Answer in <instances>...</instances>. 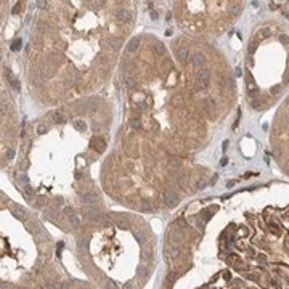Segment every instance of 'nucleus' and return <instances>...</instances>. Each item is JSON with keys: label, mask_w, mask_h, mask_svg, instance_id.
I'll list each match as a JSON object with an SVG mask.
<instances>
[{"label": "nucleus", "mask_w": 289, "mask_h": 289, "mask_svg": "<svg viewBox=\"0 0 289 289\" xmlns=\"http://www.w3.org/2000/svg\"><path fill=\"white\" fill-rule=\"evenodd\" d=\"M209 80H211V69L204 68V69L198 71V76H196V85L199 90H204L209 85Z\"/></svg>", "instance_id": "obj_1"}, {"label": "nucleus", "mask_w": 289, "mask_h": 289, "mask_svg": "<svg viewBox=\"0 0 289 289\" xmlns=\"http://www.w3.org/2000/svg\"><path fill=\"white\" fill-rule=\"evenodd\" d=\"M114 18L121 23H130L132 21V13L125 8H116L114 10Z\"/></svg>", "instance_id": "obj_2"}, {"label": "nucleus", "mask_w": 289, "mask_h": 289, "mask_svg": "<svg viewBox=\"0 0 289 289\" xmlns=\"http://www.w3.org/2000/svg\"><path fill=\"white\" fill-rule=\"evenodd\" d=\"M162 198H164V203H166L167 207H174V206L178 204V196H177L174 191H170V190H166L164 194H162Z\"/></svg>", "instance_id": "obj_3"}, {"label": "nucleus", "mask_w": 289, "mask_h": 289, "mask_svg": "<svg viewBox=\"0 0 289 289\" xmlns=\"http://www.w3.org/2000/svg\"><path fill=\"white\" fill-rule=\"evenodd\" d=\"M98 199V196L95 191H84L80 194V201L84 204H87V206H92V204H95Z\"/></svg>", "instance_id": "obj_4"}, {"label": "nucleus", "mask_w": 289, "mask_h": 289, "mask_svg": "<svg viewBox=\"0 0 289 289\" xmlns=\"http://www.w3.org/2000/svg\"><path fill=\"white\" fill-rule=\"evenodd\" d=\"M90 148H93L95 151H98V153H101V151H105L106 148V143L103 138H100V137H93V138L90 140Z\"/></svg>", "instance_id": "obj_5"}, {"label": "nucleus", "mask_w": 289, "mask_h": 289, "mask_svg": "<svg viewBox=\"0 0 289 289\" xmlns=\"http://www.w3.org/2000/svg\"><path fill=\"white\" fill-rule=\"evenodd\" d=\"M203 106H204V111H206L209 116H212L214 111H215V103L212 101L211 98H204V100H203Z\"/></svg>", "instance_id": "obj_6"}, {"label": "nucleus", "mask_w": 289, "mask_h": 289, "mask_svg": "<svg viewBox=\"0 0 289 289\" xmlns=\"http://www.w3.org/2000/svg\"><path fill=\"white\" fill-rule=\"evenodd\" d=\"M204 63H206V60H204V56L201 55V53H194V55L191 56V64L194 66V68H198V69L203 68Z\"/></svg>", "instance_id": "obj_7"}, {"label": "nucleus", "mask_w": 289, "mask_h": 289, "mask_svg": "<svg viewBox=\"0 0 289 289\" xmlns=\"http://www.w3.org/2000/svg\"><path fill=\"white\" fill-rule=\"evenodd\" d=\"M84 215H85L89 220H100V214H98V211H95V209L90 207V206L84 209Z\"/></svg>", "instance_id": "obj_8"}, {"label": "nucleus", "mask_w": 289, "mask_h": 289, "mask_svg": "<svg viewBox=\"0 0 289 289\" xmlns=\"http://www.w3.org/2000/svg\"><path fill=\"white\" fill-rule=\"evenodd\" d=\"M108 44H109V47L114 50V52H117V50L121 48V45H122V39H121V37L111 36L109 39H108Z\"/></svg>", "instance_id": "obj_9"}, {"label": "nucleus", "mask_w": 289, "mask_h": 289, "mask_svg": "<svg viewBox=\"0 0 289 289\" xmlns=\"http://www.w3.org/2000/svg\"><path fill=\"white\" fill-rule=\"evenodd\" d=\"M220 84H222V87H225V89H228V90H233V87H235L233 79L230 77V76H223V77L220 79Z\"/></svg>", "instance_id": "obj_10"}, {"label": "nucleus", "mask_w": 289, "mask_h": 289, "mask_svg": "<svg viewBox=\"0 0 289 289\" xmlns=\"http://www.w3.org/2000/svg\"><path fill=\"white\" fill-rule=\"evenodd\" d=\"M50 117H52V121L55 124H60V122H64L66 121V116L63 113H60V111H55V113L50 114Z\"/></svg>", "instance_id": "obj_11"}, {"label": "nucleus", "mask_w": 289, "mask_h": 289, "mask_svg": "<svg viewBox=\"0 0 289 289\" xmlns=\"http://www.w3.org/2000/svg\"><path fill=\"white\" fill-rule=\"evenodd\" d=\"M138 45H140V39H138V37H135V39H130V42H129V45H127V52L133 53L135 50L138 48Z\"/></svg>", "instance_id": "obj_12"}, {"label": "nucleus", "mask_w": 289, "mask_h": 289, "mask_svg": "<svg viewBox=\"0 0 289 289\" xmlns=\"http://www.w3.org/2000/svg\"><path fill=\"white\" fill-rule=\"evenodd\" d=\"M122 82H124V85H125L127 89H130V87L135 85V77H133V76H129V74H124Z\"/></svg>", "instance_id": "obj_13"}, {"label": "nucleus", "mask_w": 289, "mask_h": 289, "mask_svg": "<svg viewBox=\"0 0 289 289\" xmlns=\"http://www.w3.org/2000/svg\"><path fill=\"white\" fill-rule=\"evenodd\" d=\"M177 183H178L180 188H186L188 186V177L185 175V174H180V175H177Z\"/></svg>", "instance_id": "obj_14"}, {"label": "nucleus", "mask_w": 289, "mask_h": 289, "mask_svg": "<svg viewBox=\"0 0 289 289\" xmlns=\"http://www.w3.org/2000/svg\"><path fill=\"white\" fill-rule=\"evenodd\" d=\"M249 105H251V108L255 111H260L262 108H264V103L259 100V98H255V100H249Z\"/></svg>", "instance_id": "obj_15"}, {"label": "nucleus", "mask_w": 289, "mask_h": 289, "mask_svg": "<svg viewBox=\"0 0 289 289\" xmlns=\"http://www.w3.org/2000/svg\"><path fill=\"white\" fill-rule=\"evenodd\" d=\"M268 228H270V231H272L273 235H276V236H280V235H281V227L278 223H275V222H270Z\"/></svg>", "instance_id": "obj_16"}, {"label": "nucleus", "mask_w": 289, "mask_h": 289, "mask_svg": "<svg viewBox=\"0 0 289 289\" xmlns=\"http://www.w3.org/2000/svg\"><path fill=\"white\" fill-rule=\"evenodd\" d=\"M29 80H31V84H34V85H40L42 82H44V79L39 76V72H34V74H31Z\"/></svg>", "instance_id": "obj_17"}, {"label": "nucleus", "mask_w": 289, "mask_h": 289, "mask_svg": "<svg viewBox=\"0 0 289 289\" xmlns=\"http://www.w3.org/2000/svg\"><path fill=\"white\" fill-rule=\"evenodd\" d=\"M241 10H243V7H241V3H231V7H230V13H231L233 16H236V15H239Z\"/></svg>", "instance_id": "obj_18"}, {"label": "nucleus", "mask_w": 289, "mask_h": 289, "mask_svg": "<svg viewBox=\"0 0 289 289\" xmlns=\"http://www.w3.org/2000/svg\"><path fill=\"white\" fill-rule=\"evenodd\" d=\"M45 203H47V199H45L44 196H39V198H36V201H34V207H37V209H40V207H44L45 206Z\"/></svg>", "instance_id": "obj_19"}, {"label": "nucleus", "mask_w": 289, "mask_h": 289, "mask_svg": "<svg viewBox=\"0 0 289 289\" xmlns=\"http://www.w3.org/2000/svg\"><path fill=\"white\" fill-rule=\"evenodd\" d=\"M154 52L158 53V55H166V53H167L166 45H164V44H156L154 45Z\"/></svg>", "instance_id": "obj_20"}, {"label": "nucleus", "mask_w": 289, "mask_h": 289, "mask_svg": "<svg viewBox=\"0 0 289 289\" xmlns=\"http://www.w3.org/2000/svg\"><path fill=\"white\" fill-rule=\"evenodd\" d=\"M141 211L143 212H151V211H153V204H151L150 201L143 199L141 201Z\"/></svg>", "instance_id": "obj_21"}, {"label": "nucleus", "mask_w": 289, "mask_h": 289, "mask_svg": "<svg viewBox=\"0 0 289 289\" xmlns=\"http://www.w3.org/2000/svg\"><path fill=\"white\" fill-rule=\"evenodd\" d=\"M21 45H23V42H21V39H15V40L11 42V47H10V48H11L13 52H18V50L21 48Z\"/></svg>", "instance_id": "obj_22"}, {"label": "nucleus", "mask_w": 289, "mask_h": 289, "mask_svg": "<svg viewBox=\"0 0 289 289\" xmlns=\"http://www.w3.org/2000/svg\"><path fill=\"white\" fill-rule=\"evenodd\" d=\"M177 56H178L180 61H185V58L188 56V48H180L178 52H177Z\"/></svg>", "instance_id": "obj_23"}, {"label": "nucleus", "mask_w": 289, "mask_h": 289, "mask_svg": "<svg viewBox=\"0 0 289 289\" xmlns=\"http://www.w3.org/2000/svg\"><path fill=\"white\" fill-rule=\"evenodd\" d=\"M16 178H18V182H21V183H24V185H27V183H29V177L26 175L24 172H21V174H18V177H16Z\"/></svg>", "instance_id": "obj_24"}, {"label": "nucleus", "mask_w": 289, "mask_h": 289, "mask_svg": "<svg viewBox=\"0 0 289 289\" xmlns=\"http://www.w3.org/2000/svg\"><path fill=\"white\" fill-rule=\"evenodd\" d=\"M15 154H16L15 150L10 148V150H7V153H5V159H7V161H13V159H15Z\"/></svg>", "instance_id": "obj_25"}, {"label": "nucleus", "mask_w": 289, "mask_h": 289, "mask_svg": "<svg viewBox=\"0 0 289 289\" xmlns=\"http://www.w3.org/2000/svg\"><path fill=\"white\" fill-rule=\"evenodd\" d=\"M72 125H74V129H76V130H79V132H82L84 129H85V125L82 124V121H74Z\"/></svg>", "instance_id": "obj_26"}, {"label": "nucleus", "mask_w": 289, "mask_h": 289, "mask_svg": "<svg viewBox=\"0 0 289 289\" xmlns=\"http://www.w3.org/2000/svg\"><path fill=\"white\" fill-rule=\"evenodd\" d=\"M100 222H101V225L103 227H109L111 225V219L108 215H105V217H100Z\"/></svg>", "instance_id": "obj_27"}, {"label": "nucleus", "mask_w": 289, "mask_h": 289, "mask_svg": "<svg viewBox=\"0 0 289 289\" xmlns=\"http://www.w3.org/2000/svg\"><path fill=\"white\" fill-rule=\"evenodd\" d=\"M50 29H52V27H50L48 23H44V21L39 23V31H44V32H45V31H50Z\"/></svg>", "instance_id": "obj_28"}, {"label": "nucleus", "mask_w": 289, "mask_h": 289, "mask_svg": "<svg viewBox=\"0 0 289 289\" xmlns=\"http://www.w3.org/2000/svg\"><path fill=\"white\" fill-rule=\"evenodd\" d=\"M69 223L72 225V227H76V228H77L79 225H80V220H79L76 215H72V217H69Z\"/></svg>", "instance_id": "obj_29"}, {"label": "nucleus", "mask_w": 289, "mask_h": 289, "mask_svg": "<svg viewBox=\"0 0 289 289\" xmlns=\"http://www.w3.org/2000/svg\"><path fill=\"white\" fill-rule=\"evenodd\" d=\"M278 40H280L281 44L288 45L289 44V36H286V34H280V36H278Z\"/></svg>", "instance_id": "obj_30"}, {"label": "nucleus", "mask_w": 289, "mask_h": 289, "mask_svg": "<svg viewBox=\"0 0 289 289\" xmlns=\"http://www.w3.org/2000/svg\"><path fill=\"white\" fill-rule=\"evenodd\" d=\"M10 85L13 87V90H16V92H19V82H18L15 77H13V79H10Z\"/></svg>", "instance_id": "obj_31"}, {"label": "nucleus", "mask_w": 289, "mask_h": 289, "mask_svg": "<svg viewBox=\"0 0 289 289\" xmlns=\"http://www.w3.org/2000/svg\"><path fill=\"white\" fill-rule=\"evenodd\" d=\"M24 191H26V194H27V196H32L34 193H36V190H34V188L27 183V185H24Z\"/></svg>", "instance_id": "obj_32"}, {"label": "nucleus", "mask_w": 289, "mask_h": 289, "mask_svg": "<svg viewBox=\"0 0 289 289\" xmlns=\"http://www.w3.org/2000/svg\"><path fill=\"white\" fill-rule=\"evenodd\" d=\"M244 276L247 278V280H252V281H257V280H259V275H257V273H246Z\"/></svg>", "instance_id": "obj_33"}, {"label": "nucleus", "mask_w": 289, "mask_h": 289, "mask_svg": "<svg viewBox=\"0 0 289 289\" xmlns=\"http://www.w3.org/2000/svg\"><path fill=\"white\" fill-rule=\"evenodd\" d=\"M64 214H66V217H68V219H69V217H72V215H76L72 207H64Z\"/></svg>", "instance_id": "obj_34"}, {"label": "nucleus", "mask_w": 289, "mask_h": 289, "mask_svg": "<svg viewBox=\"0 0 289 289\" xmlns=\"http://www.w3.org/2000/svg\"><path fill=\"white\" fill-rule=\"evenodd\" d=\"M260 36H262V37H268V36H270V27L260 29Z\"/></svg>", "instance_id": "obj_35"}, {"label": "nucleus", "mask_w": 289, "mask_h": 289, "mask_svg": "<svg viewBox=\"0 0 289 289\" xmlns=\"http://www.w3.org/2000/svg\"><path fill=\"white\" fill-rule=\"evenodd\" d=\"M47 130H48V129H47L45 125H39V127H37V133H39V135H44Z\"/></svg>", "instance_id": "obj_36"}, {"label": "nucleus", "mask_w": 289, "mask_h": 289, "mask_svg": "<svg viewBox=\"0 0 289 289\" xmlns=\"http://www.w3.org/2000/svg\"><path fill=\"white\" fill-rule=\"evenodd\" d=\"M255 48H257V42H252V44L249 45V55L255 52Z\"/></svg>", "instance_id": "obj_37"}, {"label": "nucleus", "mask_w": 289, "mask_h": 289, "mask_svg": "<svg viewBox=\"0 0 289 289\" xmlns=\"http://www.w3.org/2000/svg\"><path fill=\"white\" fill-rule=\"evenodd\" d=\"M130 125L135 127V129H138V127H140V121H138V119H132V121H130Z\"/></svg>", "instance_id": "obj_38"}, {"label": "nucleus", "mask_w": 289, "mask_h": 289, "mask_svg": "<svg viewBox=\"0 0 289 289\" xmlns=\"http://www.w3.org/2000/svg\"><path fill=\"white\" fill-rule=\"evenodd\" d=\"M280 90H281V87H272V89H270V93H272V95L280 93Z\"/></svg>", "instance_id": "obj_39"}, {"label": "nucleus", "mask_w": 289, "mask_h": 289, "mask_svg": "<svg viewBox=\"0 0 289 289\" xmlns=\"http://www.w3.org/2000/svg\"><path fill=\"white\" fill-rule=\"evenodd\" d=\"M19 10H21V3H16V5H15V8L11 10V13H13V15H16Z\"/></svg>", "instance_id": "obj_40"}, {"label": "nucleus", "mask_w": 289, "mask_h": 289, "mask_svg": "<svg viewBox=\"0 0 289 289\" xmlns=\"http://www.w3.org/2000/svg\"><path fill=\"white\" fill-rule=\"evenodd\" d=\"M238 183V180H228L227 182V186L228 188H233V185H236Z\"/></svg>", "instance_id": "obj_41"}, {"label": "nucleus", "mask_w": 289, "mask_h": 289, "mask_svg": "<svg viewBox=\"0 0 289 289\" xmlns=\"http://www.w3.org/2000/svg\"><path fill=\"white\" fill-rule=\"evenodd\" d=\"M169 166H170V167H175V169H177L180 164H178V161H169Z\"/></svg>", "instance_id": "obj_42"}, {"label": "nucleus", "mask_w": 289, "mask_h": 289, "mask_svg": "<svg viewBox=\"0 0 289 289\" xmlns=\"http://www.w3.org/2000/svg\"><path fill=\"white\" fill-rule=\"evenodd\" d=\"M37 5H39V8H47V7H48L47 2H37Z\"/></svg>", "instance_id": "obj_43"}, {"label": "nucleus", "mask_w": 289, "mask_h": 289, "mask_svg": "<svg viewBox=\"0 0 289 289\" xmlns=\"http://www.w3.org/2000/svg\"><path fill=\"white\" fill-rule=\"evenodd\" d=\"M227 164H228V158L225 156V158H222V161H220V166L223 167V166H227Z\"/></svg>", "instance_id": "obj_44"}, {"label": "nucleus", "mask_w": 289, "mask_h": 289, "mask_svg": "<svg viewBox=\"0 0 289 289\" xmlns=\"http://www.w3.org/2000/svg\"><path fill=\"white\" fill-rule=\"evenodd\" d=\"M247 254H249L251 257H255V255H257V252L254 251V249H247Z\"/></svg>", "instance_id": "obj_45"}, {"label": "nucleus", "mask_w": 289, "mask_h": 289, "mask_svg": "<svg viewBox=\"0 0 289 289\" xmlns=\"http://www.w3.org/2000/svg\"><path fill=\"white\" fill-rule=\"evenodd\" d=\"M158 16H159V15L156 11H151V19H158Z\"/></svg>", "instance_id": "obj_46"}, {"label": "nucleus", "mask_w": 289, "mask_h": 289, "mask_svg": "<svg viewBox=\"0 0 289 289\" xmlns=\"http://www.w3.org/2000/svg\"><path fill=\"white\" fill-rule=\"evenodd\" d=\"M223 278H225L227 281L230 280V272H225V273H223Z\"/></svg>", "instance_id": "obj_47"}, {"label": "nucleus", "mask_w": 289, "mask_h": 289, "mask_svg": "<svg viewBox=\"0 0 289 289\" xmlns=\"http://www.w3.org/2000/svg\"><path fill=\"white\" fill-rule=\"evenodd\" d=\"M251 175H257V174H251V172H246V174H244V178H249Z\"/></svg>", "instance_id": "obj_48"}, {"label": "nucleus", "mask_w": 289, "mask_h": 289, "mask_svg": "<svg viewBox=\"0 0 289 289\" xmlns=\"http://www.w3.org/2000/svg\"><path fill=\"white\" fill-rule=\"evenodd\" d=\"M215 182H217V175H214V177H212V180H211V185H214Z\"/></svg>", "instance_id": "obj_49"}, {"label": "nucleus", "mask_w": 289, "mask_h": 289, "mask_svg": "<svg viewBox=\"0 0 289 289\" xmlns=\"http://www.w3.org/2000/svg\"><path fill=\"white\" fill-rule=\"evenodd\" d=\"M222 146H223V151L227 150V146H228V140H225V141H223V145H222Z\"/></svg>", "instance_id": "obj_50"}, {"label": "nucleus", "mask_w": 289, "mask_h": 289, "mask_svg": "<svg viewBox=\"0 0 289 289\" xmlns=\"http://www.w3.org/2000/svg\"><path fill=\"white\" fill-rule=\"evenodd\" d=\"M56 203L58 204H63V198H56Z\"/></svg>", "instance_id": "obj_51"}, {"label": "nucleus", "mask_w": 289, "mask_h": 289, "mask_svg": "<svg viewBox=\"0 0 289 289\" xmlns=\"http://www.w3.org/2000/svg\"><path fill=\"white\" fill-rule=\"evenodd\" d=\"M235 74H236L238 77H239V76H241V69H236V71H235Z\"/></svg>", "instance_id": "obj_52"}]
</instances>
